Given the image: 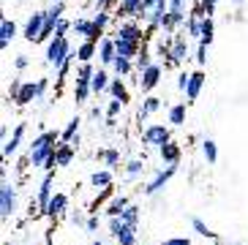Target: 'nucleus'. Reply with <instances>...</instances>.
<instances>
[{"mask_svg":"<svg viewBox=\"0 0 248 245\" xmlns=\"http://www.w3.org/2000/svg\"><path fill=\"white\" fill-rule=\"evenodd\" d=\"M58 139H60L58 131H44V134H38V137L33 139V144H30V150H28L30 164L38 166V169L52 172V169L58 166V158H55V153H58Z\"/></svg>","mask_w":248,"mask_h":245,"instance_id":"nucleus-1","label":"nucleus"},{"mask_svg":"<svg viewBox=\"0 0 248 245\" xmlns=\"http://www.w3.org/2000/svg\"><path fill=\"white\" fill-rule=\"evenodd\" d=\"M93 74H95V68L90 63H82L77 68V85H74V98H77V104H85L90 98V93H93Z\"/></svg>","mask_w":248,"mask_h":245,"instance_id":"nucleus-2","label":"nucleus"},{"mask_svg":"<svg viewBox=\"0 0 248 245\" xmlns=\"http://www.w3.org/2000/svg\"><path fill=\"white\" fill-rule=\"evenodd\" d=\"M68 55H74V49H71V44H68L66 36H55L46 44V63L55 65V68H60Z\"/></svg>","mask_w":248,"mask_h":245,"instance_id":"nucleus-3","label":"nucleus"},{"mask_svg":"<svg viewBox=\"0 0 248 245\" xmlns=\"http://www.w3.org/2000/svg\"><path fill=\"white\" fill-rule=\"evenodd\" d=\"M14 213H16V191H14V185L6 180L0 185V218L8 221Z\"/></svg>","mask_w":248,"mask_h":245,"instance_id":"nucleus-4","label":"nucleus"},{"mask_svg":"<svg viewBox=\"0 0 248 245\" xmlns=\"http://www.w3.org/2000/svg\"><path fill=\"white\" fill-rule=\"evenodd\" d=\"M142 139H145V144H150V147H164L167 142H172V134H169L167 125L153 122V125H147V128H145Z\"/></svg>","mask_w":248,"mask_h":245,"instance_id":"nucleus-5","label":"nucleus"},{"mask_svg":"<svg viewBox=\"0 0 248 245\" xmlns=\"http://www.w3.org/2000/svg\"><path fill=\"white\" fill-rule=\"evenodd\" d=\"M74 33H79L82 38H88V41H95V44H101L104 41V30L95 25L93 19H74Z\"/></svg>","mask_w":248,"mask_h":245,"instance_id":"nucleus-6","label":"nucleus"},{"mask_svg":"<svg viewBox=\"0 0 248 245\" xmlns=\"http://www.w3.org/2000/svg\"><path fill=\"white\" fill-rule=\"evenodd\" d=\"M188 58V36H172V52L167 58V65H180L183 60Z\"/></svg>","mask_w":248,"mask_h":245,"instance_id":"nucleus-7","label":"nucleus"},{"mask_svg":"<svg viewBox=\"0 0 248 245\" xmlns=\"http://www.w3.org/2000/svg\"><path fill=\"white\" fill-rule=\"evenodd\" d=\"M44 25H46V11H36V14H30L28 22H25V33H22V36L28 38V41H38Z\"/></svg>","mask_w":248,"mask_h":245,"instance_id":"nucleus-8","label":"nucleus"},{"mask_svg":"<svg viewBox=\"0 0 248 245\" xmlns=\"http://www.w3.org/2000/svg\"><path fill=\"white\" fill-rule=\"evenodd\" d=\"M175 172H177V164H169L164 172H155V177L145 185V194H147V196H155L158 191H164V185L172 180V174H175Z\"/></svg>","mask_w":248,"mask_h":245,"instance_id":"nucleus-9","label":"nucleus"},{"mask_svg":"<svg viewBox=\"0 0 248 245\" xmlns=\"http://www.w3.org/2000/svg\"><path fill=\"white\" fill-rule=\"evenodd\" d=\"M115 38L120 41H137L142 44V28H139L137 22H120L115 28Z\"/></svg>","mask_w":248,"mask_h":245,"instance_id":"nucleus-10","label":"nucleus"},{"mask_svg":"<svg viewBox=\"0 0 248 245\" xmlns=\"http://www.w3.org/2000/svg\"><path fill=\"white\" fill-rule=\"evenodd\" d=\"M161 74H164V71H161V65H158V63H153L145 74H139V90H142V93H150L153 87H158Z\"/></svg>","mask_w":248,"mask_h":245,"instance_id":"nucleus-11","label":"nucleus"},{"mask_svg":"<svg viewBox=\"0 0 248 245\" xmlns=\"http://www.w3.org/2000/svg\"><path fill=\"white\" fill-rule=\"evenodd\" d=\"M52 180H55V174L52 172H46L44 174V180H41V185H38V199H36V204H38V210L44 213L46 207H49V202H52Z\"/></svg>","mask_w":248,"mask_h":245,"instance_id":"nucleus-12","label":"nucleus"},{"mask_svg":"<svg viewBox=\"0 0 248 245\" xmlns=\"http://www.w3.org/2000/svg\"><path fill=\"white\" fill-rule=\"evenodd\" d=\"M25 131H28V125L25 122H19L14 128V134H11V139H8L6 144H3V158H11L16 150H19V144H22V137H25Z\"/></svg>","mask_w":248,"mask_h":245,"instance_id":"nucleus-13","label":"nucleus"},{"mask_svg":"<svg viewBox=\"0 0 248 245\" xmlns=\"http://www.w3.org/2000/svg\"><path fill=\"white\" fill-rule=\"evenodd\" d=\"M66 210H68V196L66 194H55L52 196V202H49V207L44 210V215H49L52 221H55V218L66 215Z\"/></svg>","mask_w":248,"mask_h":245,"instance_id":"nucleus-14","label":"nucleus"},{"mask_svg":"<svg viewBox=\"0 0 248 245\" xmlns=\"http://www.w3.org/2000/svg\"><path fill=\"white\" fill-rule=\"evenodd\" d=\"M117 58V46H115V38H104L101 44H98V60H101L104 65H112Z\"/></svg>","mask_w":248,"mask_h":245,"instance_id":"nucleus-15","label":"nucleus"},{"mask_svg":"<svg viewBox=\"0 0 248 245\" xmlns=\"http://www.w3.org/2000/svg\"><path fill=\"white\" fill-rule=\"evenodd\" d=\"M30 101H38V82H25L19 95H16V104L19 107H28Z\"/></svg>","mask_w":248,"mask_h":245,"instance_id":"nucleus-16","label":"nucleus"},{"mask_svg":"<svg viewBox=\"0 0 248 245\" xmlns=\"http://www.w3.org/2000/svg\"><path fill=\"white\" fill-rule=\"evenodd\" d=\"M95 55H98V44L95 41H88V38H85V41L77 46V60H79V63H90Z\"/></svg>","mask_w":248,"mask_h":245,"instance_id":"nucleus-17","label":"nucleus"},{"mask_svg":"<svg viewBox=\"0 0 248 245\" xmlns=\"http://www.w3.org/2000/svg\"><path fill=\"white\" fill-rule=\"evenodd\" d=\"M202 87H204V74L202 71H191V82H188V90H186L188 101H197L199 93H202Z\"/></svg>","mask_w":248,"mask_h":245,"instance_id":"nucleus-18","label":"nucleus"},{"mask_svg":"<svg viewBox=\"0 0 248 245\" xmlns=\"http://www.w3.org/2000/svg\"><path fill=\"white\" fill-rule=\"evenodd\" d=\"M158 109H161V98H155V95H147L145 104H142V107H139V112H137V120H139V122L147 120V117L155 115Z\"/></svg>","mask_w":248,"mask_h":245,"instance_id":"nucleus-19","label":"nucleus"},{"mask_svg":"<svg viewBox=\"0 0 248 245\" xmlns=\"http://www.w3.org/2000/svg\"><path fill=\"white\" fill-rule=\"evenodd\" d=\"M115 46H117V55L120 58H128V60H137V55L142 52L137 41H120V38H115Z\"/></svg>","mask_w":248,"mask_h":245,"instance_id":"nucleus-20","label":"nucleus"},{"mask_svg":"<svg viewBox=\"0 0 248 245\" xmlns=\"http://www.w3.org/2000/svg\"><path fill=\"white\" fill-rule=\"evenodd\" d=\"M142 6H145V0H120L117 11L123 16H142Z\"/></svg>","mask_w":248,"mask_h":245,"instance_id":"nucleus-21","label":"nucleus"},{"mask_svg":"<svg viewBox=\"0 0 248 245\" xmlns=\"http://www.w3.org/2000/svg\"><path fill=\"white\" fill-rule=\"evenodd\" d=\"M16 36V25L11 19H0V49H8V41Z\"/></svg>","mask_w":248,"mask_h":245,"instance_id":"nucleus-22","label":"nucleus"},{"mask_svg":"<svg viewBox=\"0 0 248 245\" xmlns=\"http://www.w3.org/2000/svg\"><path fill=\"white\" fill-rule=\"evenodd\" d=\"M158 155H161L164 164H177V161H180V144L167 142L164 147H158Z\"/></svg>","mask_w":248,"mask_h":245,"instance_id":"nucleus-23","label":"nucleus"},{"mask_svg":"<svg viewBox=\"0 0 248 245\" xmlns=\"http://www.w3.org/2000/svg\"><path fill=\"white\" fill-rule=\"evenodd\" d=\"M74 153H77V147H74L71 142H60L58 144V153H55V158H58V166H68L74 161Z\"/></svg>","mask_w":248,"mask_h":245,"instance_id":"nucleus-24","label":"nucleus"},{"mask_svg":"<svg viewBox=\"0 0 248 245\" xmlns=\"http://www.w3.org/2000/svg\"><path fill=\"white\" fill-rule=\"evenodd\" d=\"M128 204H131V202H128L125 196H115V199H109V204H107V215H109V218H120Z\"/></svg>","mask_w":248,"mask_h":245,"instance_id":"nucleus-25","label":"nucleus"},{"mask_svg":"<svg viewBox=\"0 0 248 245\" xmlns=\"http://www.w3.org/2000/svg\"><path fill=\"white\" fill-rule=\"evenodd\" d=\"M107 93H109L112 98H117V101L128 104V87L123 85V79H112V82H109V90H107Z\"/></svg>","mask_w":248,"mask_h":245,"instance_id":"nucleus-26","label":"nucleus"},{"mask_svg":"<svg viewBox=\"0 0 248 245\" xmlns=\"http://www.w3.org/2000/svg\"><path fill=\"white\" fill-rule=\"evenodd\" d=\"M115 240H117V245H137V226L125 224L123 229L115 234Z\"/></svg>","mask_w":248,"mask_h":245,"instance_id":"nucleus-27","label":"nucleus"},{"mask_svg":"<svg viewBox=\"0 0 248 245\" xmlns=\"http://www.w3.org/2000/svg\"><path fill=\"white\" fill-rule=\"evenodd\" d=\"M109 74L104 71V68H98V71L93 74V93L98 95V93H104V90H109Z\"/></svg>","mask_w":248,"mask_h":245,"instance_id":"nucleus-28","label":"nucleus"},{"mask_svg":"<svg viewBox=\"0 0 248 245\" xmlns=\"http://www.w3.org/2000/svg\"><path fill=\"white\" fill-rule=\"evenodd\" d=\"M90 185H93V188H109L112 185V172H107V169L93 172V174H90Z\"/></svg>","mask_w":248,"mask_h":245,"instance_id":"nucleus-29","label":"nucleus"},{"mask_svg":"<svg viewBox=\"0 0 248 245\" xmlns=\"http://www.w3.org/2000/svg\"><path fill=\"white\" fill-rule=\"evenodd\" d=\"M216 3H218V0H199L191 14H194V16H202V19H204V16H213V14H216Z\"/></svg>","mask_w":248,"mask_h":245,"instance_id":"nucleus-30","label":"nucleus"},{"mask_svg":"<svg viewBox=\"0 0 248 245\" xmlns=\"http://www.w3.org/2000/svg\"><path fill=\"white\" fill-rule=\"evenodd\" d=\"M112 68L117 71V77H128V74L134 71V60L120 58V55H117V58H115V63H112Z\"/></svg>","mask_w":248,"mask_h":245,"instance_id":"nucleus-31","label":"nucleus"},{"mask_svg":"<svg viewBox=\"0 0 248 245\" xmlns=\"http://www.w3.org/2000/svg\"><path fill=\"white\" fill-rule=\"evenodd\" d=\"M142 172H145V161L134 158V161H128V164H125V177H128V180L142 177Z\"/></svg>","mask_w":248,"mask_h":245,"instance_id":"nucleus-32","label":"nucleus"},{"mask_svg":"<svg viewBox=\"0 0 248 245\" xmlns=\"http://www.w3.org/2000/svg\"><path fill=\"white\" fill-rule=\"evenodd\" d=\"M202 155H204L207 164H216V161H218V147H216L213 139H204V142H202Z\"/></svg>","mask_w":248,"mask_h":245,"instance_id":"nucleus-33","label":"nucleus"},{"mask_svg":"<svg viewBox=\"0 0 248 245\" xmlns=\"http://www.w3.org/2000/svg\"><path fill=\"white\" fill-rule=\"evenodd\" d=\"M150 65H153V58H150V52H147L145 46H142V52H139L137 60H134V68H137L139 74H145L147 68H150Z\"/></svg>","mask_w":248,"mask_h":245,"instance_id":"nucleus-34","label":"nucleus"},{"mask_svg":"<svg viewBox=\"0 0 248 245\" xmlns=\"http://www.w3.org/2000/svg\"><path fill=\"white\" fill-rule=\"evenodd\" d=\"M169 122H172V125H183V122H186V104L169 107Z\"/></svg>","mask_w":248,"mask_h":245,"instance_id":"nucleus-35","label":"nucleus"},{"mask_svg":"<svg viewBox=\"0 0 248 245\" xmlns=\"http://www.w3.org/2000/svg\"><path fill=\"white\" fill-rule=\"evenodd\" d=\"M213 36H216L213 16H204V19H202V44H207V46H210V44H213Z\"/></svg>","mask_w":248,"mask_h":245,"instance_id":"nucleus-36","label":"nucleus"},{"mask_svg":"<svg viewBox=\"0 0 248 245\" xmlns=\"http://www.w3.org/2000/svg\"><path fill=\"white\" fill-rule=\"evenodd\" d=\"M79 117H74V120H68V125L66 128H63V134H60V139H63V142H71L74 137H79Z\"/></svg>","mask_w":248,"mask_h":245,"instance_id":"nucleus-37","label":"nucleus"},{"mask_svg":"<svg viewBox=\"0 0 248 245\" xmlns=\"http://www.w3.org/2000/svg\"><path fill=\"white\" fill-rule=\"evenodd\" d=\"M112 194H115V188H112V185H109V188H101V194L95 196L93 202H90V213L95 215V213H98V207H101V204L107 202V199H112Z\"/></svg>","mask_w":248,"mask_h":245,"instance_id":"nucleus-38","label":"nucleus"},{"mask_svg":"<svg viewBox=\"0 0 248 245\" xmlns=\"http://www.w3.org/2000/svg\"><path fill=\"white\" fill-rule=\"evenodd\" d=\"M188 38H199L202 41V16H188Z\"/></svg>","mask_w":248,"mask_h":245,"instance_id":"nucleus-39","label":"nucleus"},{"mask_svg":"<svg viewBox=\"0 0 248 245\" xmlns=\"http://www.w3.org/2000/svg\"><path fill=\"white\" fill-rule=\"evenodd\" d=\"M191 226L197 229V234H199V237H207V240H218V237H216V231H210V229H207V224H204V221H199V218H194V221H191Z\"/></svg>","mask_w":248,"mask_h":245,"instance_id":"nucleus-40","label":"nucleus"},{"mask_svg":"<svg viewBox=\"0 0 248 245\" xmlns=\"http://www.w3.org/2000/svg\"><path fill=\"white\" fill-rule=\"evenodd\" d=\"M63 11H66V3L60 0V3H55V6H52L49 11H46V19H49V22H55V25H58V22L63 19Z\"/></svg>","mask_w":248,"mask_h":245,"instance_id":"nucleus-41","label":"nucleus"},{"mask_svg":"<svg viewBox=\"0 0 248 245\" xmlns=\"http://www.w3.org/2000/svg\"><path fill=\"white\" fill-rule=\"evenodd\" d=\"M120 218H123V221H125L128 226H137V224H139V207H134V204H128V207H125V213H123Z\"/></svg>","mask_w":248,"mask_h":245,"instance_id":"nucleus-42","label":"nucleus"},{"mask_svg":"<svg viewBox=\"0 0 248 245\" xmlns=\"http://www.w3.org/2000/svg\"><path fill=\"white\" fill-rule=\"evenodd\" d=\"M98 155L104 158V164H107V166H117V164H120V153H117V150H101Z\"/></svg>","mask_w":248,"mask_h":245,"instance_id":"nucleus-43","label":"nucleus"},{"mask_svg":"<svg viewBox=\"0 0 248 245\" xmlns=\"http://www.w3.org/2000/svg\"><path fill=\"white\" fill-rule=\"evenodd\" d=\"M93 22H95L101 30H107V25H109V11H95Z\"/></svg>","mask_w":248,"mask_h":245,"instance_id":"nucleus-44","label":"nucleus"},{"mask_svg":"<svg viewBox=\"0 0 248 245\" xmlns=\"http://www.w3.org/2000/svg\"><path fill=\"white\" fill-rule=\"evenodd\" d=\"M194 60H197L199 65H204V63H207V44H202V41H199V46H197V58H194Z\"/></svg>","mask_w":248,"mask_h":245,"instance_id":"nucleus-45","label":"nucleus"},{"mask_svg":"<svg viewBox=\"0 0 248 245\" xmlns=\"http://www.w3.org/2000/svg\"><path fill=\"white\" fill-rule=\"evenodd\" d=\"M123 109V101H117V98H112L109 104H107V115L109 117H117V112Z\"/></svg>","mask_w":248,"mask_h":245,"instance_id":"nucleus-46","label":"nucleus"},{"mask_svg":"<svg viewBox=\"0 0 248 245\" xmlns=\"http://www.w3.org/2000/svg\"><path fill=\"white\" fill-rule=\"evenodd\" d=\"M74 28V22H68V19H60L58 22V30H55V36H66L68 30Z\"/></svg>","mask_w":248,"mask_h":245,"instance_id":"nucleus-47","label":"nucleus"},{"mask_svg":"<svg viewBox=\"0 0 248 245\" xmlns=\"http://www.w3.org/2000/svg\"><path fill=\"white\" fill-rule=\"evenodd\" d=\"M188 82H191V74H188V71H183L180 77H177V87H180L183 93H186V90H188Z\"/></svg>","mask_w":248,"mask_h":245,"instance_id":"nucleus-48","label":"nucleus"},{"mask_svg":"<svg viewBox=\"0 0 248 245\" xmlns=\"http://www.w3.org/2000/svg\"><path fill=\"white\" fill-rule=\"evenodd\" d=\"M68 218H71V224H74V226H88V218L82 215L79 210H77V213H71Z\"/></svg>","mask_w":248,"mask_h":245,"instance_id":"nucleus-49","label":"nucleus"},{"mask_svg":"<svg viewBox=\"0 0 248 245\" xmlns=\"http://www.w3.org/2000/svg\"><path fill=\"white\" fill-rule=\"evenodd\" d=\"M123 226H125L123 218H109V231H112V234H117V231L123 229Z\"/></svg>","mask_w":248,"mask_h":245,"instance_id":"nucleus-50","label":"nucleus"},{"mask_svg":"<svg viewBox=\"0 0 248 245\" xmlns=\"http://www.w3.org/2000/svg\"><path fill=\"white\" fill-rule=\"evenodd\" d=\"M115 3H120V0H95V6H98V11H109Z\"/></svg>","mask_w":248,"mask_h":245,"instance_id":"nucleus-51","label":"nucleus"},{"mask_svg":"<svg viewBox=\"0 0 248 245\" xmlns=\"http://www.w3.org/2000/svg\"><path fill=\"white\" fill-rule=\"evenodd\" d=\"M46 90H49V79H44V77H41V79H38V101L44 98Z\"/></svg>","mask_w":248,"mask_h":245,"instance_id":"nucleus-52","label":"nucleus"},{"mask_svg":"<svg viewBox=\"0 0 248 245\" xmlns=\"http://www.w3.org/2000/svg\"><path fill=\"white\" fill-rule=\"evenodd\" d=\"M28 63H30V60H28V55H19V58L14 60V65H16V71H25V68H28Z\"/></svg>","mask_w":248,"mask_h":245,"instance_id":"nucleus-53","label":"nucleus"},{"mask_svg":"<svg viewBox=\"0 0 248 245\" xmlns=\"http://www.w3.org/2000/svg\"><path fill=\"white\" fill-rule=\"evenodd\" d=\"M161 245H191V240L188 237H172V240H167V243H161Z\"/></svg>","mask_w":248,"mask_h":245,"instance_id":"nucleus-54","label":"nucleus"},{"mask_svg":"<svg viewBox=\"0 0 248 245\" xmlns=\"http://www.w3.org/2000/svg\"><path fill=\"white\" fill-rule=\"evenodd\" d=\"M169 11L172 14H183V0H169Z\"/></svg>","mask_w":248,"mask_h":245,"instance_id":"nucleus-55","label":"nucleus"},{"mask_svg":"<svg viewBox=\"0 0 248 245\" xmlns=\"http://www.w3.org/2000/svg\"><path fill=\"white\" fill-rule=\"evenodd\" d=\"M85 229H88L90 234H93V231H98V215H90V218H88V226H85Z\"/></svg>","mask_w":248,"mask_h":245,"instance_id":"nucleus-56","label":"nucleus"},{"mask_svg":"<svg viewBox=\"0 0 248 245\" xmlns=\"http://www.w3.org/2000/svg\"><path fill=\"white\" fill-rule=\"evenodd\" d=\"M0 139H3V144L8 142V128H6V125H0Z\"/></svg>","mask_w":248,"mask_h":245,"instance_id":"nucleus-57","label":"nucleus"},{"mask_svg":"<svg viewBox=\"0 0 248 245\" xmlns=\"http://www.w3.org/2000/svg\"><path fill=\"white\" fill-rule=\"evenodd\" d=\"M90 245H101V240H93V243H90Z\"/></svg>","mask_w":248,"mask_h":245,"instance_id":"nucleus-58","label":"nucleus"},{"mask_svg":"<svg viewBox=\"0 0 248 245\" xmlns=\"http://www.w3.org/2000/svg\"><path fill=\"white\" fill-rule=\"evenodd\" d=\"M234 3H243V0H234Z\"/></svg>","mask_w":248,"mask_h":245,"instance_id":"nucleus-59","label":"nucleus"},{"mask_svg":"<svg viewBox=\"0 0 248 245\" xmlns=\"http://www.w3.org/2000/svg\"><path fill=\"white\" fill-rule=\"evenodd\" d=\"M52 3H60V0H52Z\"/></svg>","mask_w":248,"mask_h":245,"instance_id":"nucleus-60","label":"nucleus"}]
</instances>
